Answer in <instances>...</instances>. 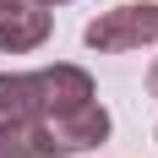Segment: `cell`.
Returning a JSON list of instances; mask_svg holds the SVG:
<instances>
[{
	"instance_id": "8992f818",
	"label": "cell",
	"mask_w": 158,
	"mask_h": 158,
	"mask_svg": "<svg viewBox=\"0 0 158 158\" xmlns=\"http://www.w3.org/2000/svg\"><path fill=\"white\" fill-rule=\"evenodd\" d=\"M0 158H55V147L44 142L38 120L33 126H0Z\"/></svg>"
},
{
	"instance_id": "52a82bcc",
	"label": "cell",
	"mask_w": 158,
	"mask_h": 158,
	"mask_svg": "<svg viewBox=\"0 0 158 158\" xmlns=\"http://www.w3.org/2000/svg\"><path fill=\"white\" fill-rule=\"evenodd\" d=\"M147 93H153V98H158V60H153V65H147Z\"/></svg>"
},
{
	"instance_id": "277c9868",
	"label": "cell",
	"mask_w": 158,
	"mask_h": 158,
	"mask_svg": "<svg viewBox=\"0 0 158 158\" xmlns=\"http://www.w3.org/2000/svg\"><path fill=\"white\" fill-rule=\"evenodd\" d=\"M87 98H98V93H93V77H87L82 65L55 60V65H44V71H38V104H44V114L77 109V104H87ZM44 114H38V120H44Z\"/></svg>"
},
{
	"instance_id": "7a4b0ae2",
	"label": "cell",
	"mask_w": 158,
	"mask_h": 158,
	"mask_svg": "<svg viewBox=\"0 0 158 158\" xmlns=\"http://www.w3.org/2000/svg\"><path fill=\"white\" fill-rule=\"evenodd\" d=\"M109 109L98 104V98H87V104H77V109H60V114H44L38 120V131H44V142L55 147V158H77V153H93L98 142H109Z\"/></svg>"
},
{
	"instance_id": "5b68a950",
	"label": "cell",
	"mask_w": 158,
	"mask_h": 158,
	"mask_svg": "<svg viewBox=\"0 0 158 158\" xmlns=\"http://www.w3.org/2000/svg\"><path fill=\"white\" fill-rule=\"evenodd\" d=\"M38 114V71H0V126H33Z\"/></svg>"
},
{
	"instance_id": "3957f363",
	"label": "cell",
	"mask_w": 158,
	"mask_h": 158,
	"mask_svg": "<svg viewBox=\"0 0 158 158\" xmlns=\"http://www.w3.org/2000/svg\"><path fill=\"white\" fill-rule=\"evenodd\" d=\"M55 16L38 0H0V55H33L49 44Z\"/></svg>"
},
{
	"instance_id": "6da1fadb",
	"label": "cell",
	"mask_w": 158,
	"mask_h": 158,
	"mask_svg": "<svg viewBox=\"0 0 158 158\" xmlns=\"http://www.w3.org/2000/svg\"><path fill=\"white\" fill-rule=\"evenodd\" d=\"M82 44L98 55H131V49L158 44V0H126L114 11H98L82 33Z\"/></svg>"
},
{
	"instance_id": "ba28073f",
	"label": "cell",
	"mask_w": 158,
	"mask_h": 158,
	"mask_svg": "<svg viewBox=\"0 0 158 158\" xmlns=\"http://www.w3.org/2000/svg\"><path fill=\"white\" fill-rule=\"evenodd\" d=\"M38 6H44V11H49V6H71V0H38Z\"/></svg>"
}]
</instances>
